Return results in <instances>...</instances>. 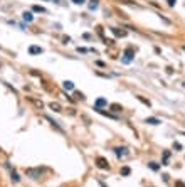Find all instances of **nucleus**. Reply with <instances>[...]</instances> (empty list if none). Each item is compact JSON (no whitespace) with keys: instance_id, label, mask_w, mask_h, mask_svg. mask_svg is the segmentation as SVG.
Wrapping results in <instances>:
<instances>
[{"instance_id":"f257e3e1","label":"nucleus","mask_w":185,"mask_h":187,"mask_svg":"<svg viewBox=\"0 0 185 187\" xmlns=\"http://www.w3.org/2000/svg\"><path fill=\"white\" fill-rule=\"evenodd\" d=\"M135 57V51H133V47H128L125 51V57H123V63H131V59Z\"/></svg>"},{"instance_id":"f03ea898","label":"nucleus","mask_w":185,"mask_h":187,"mask_svg":"<svg viewBox=\"0 0 185 187\" xmlns=\"http://www.w3.org/2000/svg\"><path fill=\"white\" fill-rule=\"evenodd\" d=\"M25 174L29 175V177H32V179H39L40 175H42V170L40 169H27Z\"/></svg>"},{"instance_id":"7ed1b4c3","label":"nucleus","mask_w":185,"mask_h":187,"mask_svg":"<svg viewBox=\"0 0 185 187\" xmlns=\"http://www.w3.org/2000/svg\"><path fill=\"white\" fill-rule=\"evenodd\" d=\"M96 165H98L99 169H103V170L109 169V164H108V160L104 157H98V158H96Z\"/></svg>"},{"instance_id":"20e7f679","label":"nucleus","mask_w":185,"mask_h":187,"mask_svg":"<svg viewBox=\"0 0 185 187\" xmlns=\"http://www.w3.org/2000/svg\"><path fill=\"white\" fill-rule=\"evenodd\" d=\"M111 32L116 35V37H125V35H126V30L118 29V27H111Z\"/></svg>"},{"instance_id":"39448f33","label":"nucleus","mask_w":185,"mask_h":187,"mask_svg":"<svg viewBox=\"0 0 185 187\" xmlns=\"http://www.w3.org/2000/svg\"><path fill=\"white\" fill-rule=\"evenodd\" d=\"M27 100H29V101H30V103H32V105H34V106H35V108H39V110H42V106H44V103H42V101H40V100H35V98H30V96H29V98H27Z\"/></svg>"},{"instance_id":"423d86ee","label":"nucleus","mask_w":185,"mask_h":187,"mask_svg":"<svg viewBox=\"0 0 185 187\" xmlns=\"http://www.w3.org/2000/svg\"><path fill=\"white\" fill-rule=\"evenodd\" d=\"M29 52L32 56H35V54H42V47H39V46H30L29 47Z\"/></svg>"},{"instance_id":"0eeeda50","label":"nucleus","mask_w":185,"mask_h":187,"mask_svg":"<svg viewBox=\"0 0 185 187\" xmlns=\"http://www.w3.org/2000/svg\"><path fill=\"white\" fill-rule=\"evenodd\" d=\"M46 120H47V121H49V123H51V125H52V127H54V128H56V130H59V132H61V133L64 132V130H62V128H61V127H59V123H57L56 120H52V118H51V116H46Z\"/></svg>"},{"instance_id":"6e6552de","label":"nucleus","mask_w":185,"mask_h":187,"mask_svg":"<svg viewBox=\"0 0 185 187\" xmlns=\"http://www.w3.org/2000/svg\"><path fill=\"white\" fill-rule=\"evenodd\" d=\"M49 108H51V110H54L56 113H59V111H62V106H61V105H59L57 101H52V103H49Z\"/></svg>"},{"instance_id":"1a4fd4ad","label":"nucleus","mask_w":185,"mask_h":187,"mask_svg":"<svg viewBox=\"0 0 185 187\" xmlns=\"http://www.w3.org/2000/svg\"><path fill=\"white\" fill-rule=\"evenodd\" d=\"M62 88H64L66 91H71V89H74V83L73 81H64V83H62Z\"/></svg>"},{"instance_id":"9d476101","label":"nucleus","mask_w":185,"mask_h":187,"mask_svg":"<svg viewBox=\"0 0 185 187\" xmlns=\"http://www.w3.org/2000/svg\"><path fill=\"white\" fill-rule=\"evenodd\" d=\"M103 106H106V100H104V98H98V100H96V103H94V108H103Z\"/></svg>"},{"instance_id":"9b49d317","label":"nucleus","mask_w":185,"mask_h":187,"mask_svg":"<svg viewBox=\"0 0 185 187\" xmlns=\"http://www.w3.org/2000/svg\"><path fill=\"white\" fill-rule=\"evenodd\" d=\"M145 121H146V123H150V125H160V123H162V121H160L158 118H153V116H150V118H146Z\"/></svg>"},{"instance_id":"f8f14e48","label":"nucleus","mask_w":185,"mask_h":187,"mask_svg":"<svg viewBox=\"0 0 185 187\" xmlns=\"http://www.w3.org/2000/svg\"><path fill=\"white\" fill-rule=\"evenodd\" d=\"M22 15H24V20H25V22H32V20H34V15H32V12H24Z\"/></svg>"},{"instance_id":"ddd939ff","label":"nucleus","mask_w":185,"mask_h":187,"mask_svg":"<svg viewBox=\"0 0 185 187\" xmlns=\"http://www.w3.org/2000/svg\"><path fill=\"white\" fill-rule=\"evenodd\" d=\"M125 150H126V149H123V147H118V149H115V153H116V157H118V158L123 157V155L126 153Z\"/></svg>"},{"instance_id":"4468645a","label":"nucleus","mask_w":185,"mask_h":187,"mask_svg":"<svg viewBox=\"0 0 185 187\" xmlns=\"http://www.w3.org/2000/svg\"><path fill=\"white\" fill-rule=\"evenodd\" d=\"M136 100L138 101H142L143 105H146V106H151V103H150V100H146V98H143V96H136Z\"/></svg>"},{"instance_id":"2eb2a0df","label":"nucleus","mask_w":185,"mask_h":187,"mask_svg":"<svg viewBox=\"0 0 185 187\" xmlns=\"http://www.w3.org/2000/svg\"><path fill=\"white\" fill-rule=\"evenodd\" d=\"M168 158H170V152H163V162H162V164H163V165H168Z\"/></svg>"},{"instance_id":"dca6fc26","label":"nucleus","mask_w":185,"mask_h":187,"mask_svg":"<svg viewBox=\"0 0 185 187\" xmlns=\"http://www.w3.org/2000/svg\"><path fill=\"white\" fill-rule=\"evenodd\" d=\"M111 110L115 111V113H120V111L123 110V106H120V105H116V103H113V105H111Z\"/></svg>"},{"instance_id":"f3484780","label":"nucleus","mask_w":185,"mask_h":187,"mask_svg":"<svg viewBox=\"0 0 185 187\" xmlns=\"http://www.w3.org/2000/svg\"><path fill=\"white\" fill-rule=\"evenodd\" d=\"M32 10H34V12H47V10L44 9V7H40V5H34Z\"/></svg>"},{"instance_id":"a211bd4d","label":"nucleus","mask_w":185,"mask_h":187,"mask_svg":"<svg viewBox=\"0 0 185 187\" xmlns=\"http://www.w3.org/2000/svg\"><path fill=\"white\" fill-rule=\"evenodd\" d=\"M74 96H76V100H79V101H84V94L79 93V91H76V93H74Z\"/></svg>"},{"instance_id":"6ab92c4d","label":"nucleus","mask_w":185,"mask_h":187,"mask_svg":"<svg viewBox=\"0 0 185 187\" xmlns=\"http://www.w3.org/2000/svg\"><path fill=\"white\" fill-rule=\"evenodd\" d=\"M148 167H150L151 170H158L160 169V165H158V164H155V162H150V164H148Z\"/></svg>"},{"instance_id":"aec40b11","label":"nucleus","mask_w":185,"mask_h":187,"mask_svg":"<svg viewBox=\"0 0 185 187\" xmlns=\"http://www.w3.org/2000/svg\"><path fill=\"white\" fill-rule=\"evenodd\" d=\"M130 172H131L130 167H123V169H121V175H130Z\"/></svg>"},{"instance_id":"412c9836","label":"nucleus","mask_w":185,"mask_h":187,"mask_svg":"<svg viewBox=\"0 0 185 187\" xmlns=\"http://www.w3.org/2000/svg\"><path fill=\"white\" fill-rule=\"evenodd\" d=\"M89 9H98V0H91V4H89Z\"/></svg>"},{"instance_id":"4be33fe9","label":"nucleus","mask_w":185,"mask_h":187,"mask_svg":"<svg viewBox=\"0 0 185 187\" xmlns=\"http://www.w3.org/2000/svg\"><path fill=\"white\" fill-rule=\"evenodd\" d=\"M12 180H13V182H19V180H20V179H19V175L15 174V172H12Z\"/></svg>"},{"instance_id":"5701e85b","label":"nucleus","mask_w":185,"mask_h":187,"mask_svg":"<svg viewBox=\"0 0 185 187\" xmlns=\"http://www.w3.org/2000/svg\"><path fill=\"white\" fill-rule=\"evenodd\" d=\"M175 187H185V184L182 182V180H177V182H175Z\"/></svg>"},{"instance_id":"b1692460","label":"nucleus","mask_w":185,"mask_h":187,"mask_svg":"<svg viewBox=\"0 0 185 187\" xmlns=\"http://www.w3.org/2000/svg\"><path fill=\"white\" fill-rule=\"evenodd\" d=\"M173 149H177V150H182V145H180V143H177V142H175V143H173Z\"/></svg>"},{"instance_id":"393cba45","label":"nucleus","mask_w":185,"mask_h":187,"mask_svg":"<svg viewBox=\"0 0 185 187\" xmlns=\"http://www.w3.org/2000/svg\"><path fill=\"white\" fill-rule=\"evenodd\" d=\"M74 4H78V5H81V4H84V2H86V0H73Z\"/></svg>"},{"instance_id":"a878e982","label":"nucleus","mask_w":185,"mask_h":187,"mask_svg":"<svg viewBox=\"0 0 185 187\" xmlns=\"http://www.w3.org/2000/svg\"><path fill=\"white\" fill-rule=\"evenodd\" d=\"M167 2H168V5H170V7H173V5H175V2H177V0H167Z\"/></svg>"},{"instance_id":"bb28decb","label":"nucleus","mask_w":185,"mask_h":187,"mask_svg":"<svg viewBox=\"0 0 185 187\" xmlns=\"http://www.w3.org/2000/svg\"><path fill=\"white\" fill-rule=\"evenodd\" d=\"M99 185H101V187H106V185H104V184H103V182H99Z\"/></svg>"},{"instance_id":"cd10ccee","label":"nucleus","mask_w":185,"mask_h":187,"mask_svg":"<svg viewBox=\"0 0 185 187\" xmlns=\"http://www.w3.org/2000/svg\"><path fill=\"white\" fill-rule=\"evenodd\" d=\"M184 88H185V83H184Z\"/></svg>"}]
</instances>
